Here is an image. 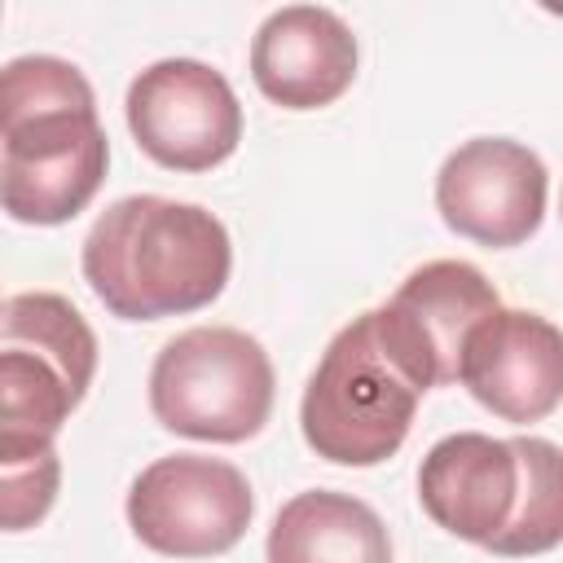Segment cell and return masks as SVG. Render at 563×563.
Listing matches in <instances>:
<instances>
[{"mask_svg":"<svg viewBox=\"0 0 563 563\" xmlns=\"http://www.w3.org/2000/svg\"><path fill=\"white\" fill-rule=\"evenodd\" d=\"M0 202L9 220H75L110 167V141L84 70L53 53L13 57L0 75Z\"/></svg>","mask_w":563,"mask_h":563,"instance_id":"1","label":"cell"},{"mask_svg":"<svg viewBox=\"0 0 563 563\" xmlns=\"http://www.w3.org/2000/svg\"><path fill=\"white\" fill-rule=\"evenodd\" d=\"M79 264L110 317L163 321L220 299L233 246L229 229L207 207L128 194L97 216Z\"/></svg>","mask_w":563,"mask_h":563,"instance_id":"2","label":"cell"},{"mask_svg":"<svg viewBox=\"0 0 563 563\" xmlns=\"http://www.w3.org/2000/svg\"><path fill=\"white\" fill-rule=\"evenodd\" d=\"M422 396L369 308L325 343L299 400V427L317 457L334 466H378L405 444Z\"/></svg>","mask_w":563,"mask_h":563,"instance_id":"3","label":"cell"},{"mask_svg":"<svg viewBox=\"0 0 563 563\" xmlns=\"http://www.w3.org/2000/svg\"><path fill=\"white\" fill-rule=\"evenodd\" d=\"M97 374V334L53 290H18L0 312V457L53 449Z\"/></svg>","mask_w":563,"mask_h":563,"instance_id":"4","label":"cell"},{"mask_svg":"<svg viewBox=\"0 0 563 563\" xmlns=\"http://www.w3.org/2000/svg\"><path fill=\"white\" fill-rule=\"evenodd\" d=\"M277 378L264 343L233 325H194L163 343L150 365V409L158 427L207 440L242 444L264 431Z\"/></svg>","mask_w":563,"mask_h":563,"instance_id":"5","label":"cell"},{"mask_svg":"<svg viewBox=\"0 0 563 563\" xmlns=\"http://www.w3.org/2000/svg\"><path fill=\"white\" fill-rule=\"evenodd\" d=\"M255 515L246 475L207 453H172L150 462L128 488V523L136 541L167 559L229 554Z\"/></svg>","mask_w":563,"mask_h":563,"instance_id":"6","label":"cell"},{"mask_svg":"<svg viewBox=\"0 0 563 563\" xmlns=\"http://www.w3.org/2000/svg\"><path fill=\"white\" fill-rule=\"evenodd\" d=\"M128 132L167 172H211L242 141V106L220 70L163 57L128 84Z\"/></svg>","mask_w":563,"mask_h":563,"instance_id":"7","label":"cell"},{"mask_svg":"<svg viewBox=\"0 0 563 563\" xmlns=\"http://www.w3.org/2000/svg\"><path fill=\"white\" fill-rule=\"evenodd\" d=\"M501 308L497 286L466 260H431L413 268L400 290L374 308L387 347L422 391L462 378V352L479 321Z\"/></svg>","mask_w":563,"mask_h":563,"instance_id":"8","label":"cell"},{"mask_svg":"<svg viewBox=\"0 0 563 563\" xmlns=\"http://www.w3.org/2000/svg\"><path fill=\"white\" fill-rule=\"evenodd\" d=\"M550 172L537 150L510 136H471L435 172L440 220L479 246L528 242L545 220Z\"/></svg>","mask_w":563,"mask_h":563,"instance_id":"9","label":"cell"},{"mask_svg":"<svg viewBox=\"0 0 563 563\" xmlns=\"http://www.w3.org/2000/svg\"><path fill=\"white\" fill-rule=\"evenodd\" d=\"M457 383L501 422H541L563 405V330L541 312L497 308L466 339Z\"/></svg>","mask_w":563,"mask_h":563,"instance_id":"10","label":"cell"},{"mask_svg":"<svg viewBox=\"0 0 563 563\" xmlns=\"http://www.w3.org/2000/svg\"><path fill=\"white\" fill-rule=\"evenodd\" d=\"M519 453L515 440H497L484 431H457L427 449L418 466V501L422 510L471 545H493L519 510Z\"/></svg>","mask_w":563,"mask_h":563,"instance_id":"11","label":"cell"},{"mask_svg":"<svg viewBox=\"0 0 563 563\" xmlns=\"http://www.w3.org/2000/svg\"><path fill=\"white\" fill-rule=\"evenodd\" d=\"M251 79L282 110L334 106L356 79V35L334 9L286 4L251 40Z\"/></svg>","mask_w":563,"mask_h":563,"instance_id":"12","label":"cell"},{"mask_svg":"<svg viewBox=\"0 0 563 563\" xmlns=\"http://www.w3.org/2000/svg\"><path fill=\"white\" fill-rule=\"evenodd\" d=\"M268 563H391V537L374 506L352 493L312 488L290 497L264 541Z\"/></svg>","mask_w":563,"mask_h":563,"instance_id":"13","label":"cell"},{"mask_svg":"<svg viewBox=\"0 0 563 563\" xmlns=\"http://www.w3.org/2000/svg\"><path fill=\"white\" fill-rule=\"evenodd\" d=\"M519 453V510L488 545L497 559H532L563 545V449L541 435H515Z\"/></svg>","mask_w":563,"mask_h":563,"instance_id":"14","label":"cell"},{"mask_svg":"<svg viewBox=\"0 0 563 563\" xmlns=\"http://www.w3.org/2000/svg\"><path fill=\"white\" fill-rule=\"evenodd\" d=\"M57 479H62L57 449H40V453H26V457H0V519H4V532H22V528L40 523L53 510Z\"/></svg>","mask_w":563,"mask_h":563,"instance_id":"15","label":"cell"}]
</instances>
